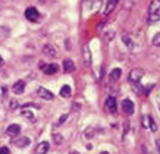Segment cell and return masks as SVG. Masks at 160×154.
Masks as SVG:
<instances>
[{
  "label": "cell",
  "instance_id": "1f68e13d",
  "mask_svg": "<svg viewBox=\"0 0 160 154\" xmlns=\"http://www.w3.org/2000/svg\"><path fill=\"white\" fill-rule=\"evenodd\" d=\"M102 154H109V153H106V151H103V153Z\"/></svg>",
  "mask_w": 160,
  "mask_h": 154
},
{
  "label": "cell",
  "instance_id": "d6a6232c",
  "mask_svg": "<svg viewBox=\"0 0 160 154\" xmlns=\"http://www.w3.org/2000/svg\"><path fill=\"white\" fill-rule=\"evenodd\" d=\"M154 154H157V153H154Z\"/></svg>",
  "mask_w": 160,
  "mask_h": 154
},
{
  "label": "cell",
  "instance_id": "7a4b0ae2",
  "mask_svg": "<svg viewBox=\"0 0 160 154\" xmlns=\"http://www.w3.org/2000/svg\"><path fill=\"white\" fill-rule=\"evenodd\" d=\"M25 18L28 21H31V22H37L40 18L38 10L35 9V7H28V9L25 10Z\"/></svg>",
  "mask_w": 160,
  "mask_h": 154
},
{
  "label": "cell",
  "instance_id": "f546056e",
  "mask_svg": "<svg viewBox=\"0 0 160 154\" xmlns=\"http://www.w3.org/2000/svg\"><path fill=\"white\" fill-rule=\"evenodd\" d=\"M69 154H79V153H78V151H75V150H73V151H69Z\"/></svg>",
  "mask_w": 160,
  "mask_h": 154
},
{
  "label": "cell",
  "instance_id": "30bf717a",
  "mask_svg": "<svg viewBox=\"0 0 160 154\" xmlns=\"http://www.w3.org/2000/svg\"><path fill=\"white\" fill-rule=\"evenodd\" d=\"M12 90H13L15 94H22V92H24V90H25V82L24 81H16L13 84Z\"/></svg>",
  "mask_w": 160,
  "mask_h": 154
},
{
  "label": "cell",
  "instance_id": "e0dca14e",
  "mask_svg": "<svg viewBox=\"0 0 160 154\" xmlns=\"http://www.w3.org/2000/svg\"><path fill=\"white\" fill-rule=\"evenodd\" d=\"M84 62L87 66H90V63H91V54H90V50H88L87 46L84 47Z\"/></svg>",
  "mask_w": 160,
  "mask_h": 154
},
{
  "label": "cell",
  "instance_id": "2e32d148",
  "mask_svg": "<svg viewBox=\"0 0 160 154\" xmlns=\"http://www.w3.org/2000/svg\"><path fill=\"white\" fill-rule=\"evenodd\" d=\"M60 97H65V98H68L69 96H71V87L69 85H63L62 88H60Z\"/></svg>",
  "mask_w": 160,
  "mask_h": 154
},
{
  "label": "cell",
  "instance_id": "44dd1931",
  "mask_svg": "<svg viewBox=\"0 0 160 154\" xmlns=\"http://www.w3.org/2000/svg\"><path fill=\"white\" fill-rule=\"evenodd\" d=\"M160 19V15L159 13H150L148 16V22H156V21Z\"/></svg>",
  "mask_w": 160,
  "mask_h": 154
},
{
  "label": "cell",
  "instance_id": "277c9868",
  "mask_svg": "<svg viewBox=\"0 0 160 154\" xmlns=\"http://www.w3.org/2000/svg\"><path fill=\"white\" fill-rule=\"evenodd\" d=\"M122 110H123V113H126V115H132L134 113V103H132L131 100H123L122 101Z\"/></svg>",
  "mask_w": 160,
  "mask_h": 154
},
{
  "label": "cell",
  "instance_id": "7c38bea8",
  "mask_svg": "<svg viewBox=\"0 0 160 154\" xmlns=\"http://www.w3.org/2000/svg\"><path fill=\"white\" fill-rule=\"evenodd\" d=\"M21 132V126L19 125H10L6 131V134L9 135V137H18Z\"/></svg>",
  "mask_w": 160,
  "mask_h": 154
},
{
  "label": "cell",
  "instance_id": "d4e9b609",
  "mask_svg": "<svg viewBox=\"0 0 160 154\" xmlns=\"http://www.w3.org/2000/svg\"><path fill=\"white\" fill-rule=\"evenodd\" d=\"M148 123H150V128H151V131H154V132H156V128H157V126H156L154 121H151V117H148Z\"/></svg>",
  "mask_w": 160,
  "mask_h": 154
},
{
  "label": "cell",
  "instance_id": "f1b7e54d",
  "mask_svg": "<svg viewBox=\"0 0 160 154\" xmlns=\"http://www.w3.org/2000/svg\"><path fill=\"white\" fill-rule=\"evenodd\" d=\"M3 66V59H2V56H0V67Z\"/></svg>",
  "mask_w": 160,
  "mask_h": 154
},
{
  "label": "cell",
  "instance_id": "7402d4cb",
  "mask_svg": "<svg viewBox=\"0 0 160 154\" xmlns=\"http://www.w3.org/2000/svg\"><path fill=\"white\" fill-rule=\"evenodd\" d=\"M84 135H85L87 138H92V135H94V129H92V128H87L85 132H84Z\"/></svg>",
  "mask_w": 160,
  "mask_h": 154
},
{
  "label": "cell",
  "instance_id": "52a82bcc",
  "mask_svg": "<svg viewBox=\"0 0 160 154\" xmlns=\"http://www.w3.org/2000/svg\"><path fill=\"white\" fill-rule=\"evenodd\" d=\"M43 54H44V56H49V57H56V56H58V52L54 50L53 46L46 44V46L43 47Z\"/></svg>",
  "mask_w": 160,
  "mask_h": 154
},
{
  "label": "cell",
  "instance_id": "ffe728a7",
  "mask_svg": "<svg viewBox=\"0 0 160 154\" xmlns=\"http://www.w3.org/2000/svg\"><path fill=\"white\" fill-rule=\"evenodd\" d=\"M151 43L154 44L156 47H160V32L154 34V37H153V40H151Z\"/></svg>",
  "mask_w": 160,
  "mask_h": 154
},
{
  "label": "cell",
  "instance_id": "6da1fadb",
  "mask_svg": "<svg viewBox=\"0 0 160 154\" xmlns=\"http://www.w3.org/2000/svg\"><path fill=\"white\" fill-rule=\"evenodd\" d=\"M144 69H141V67H135V69H132L131 72H129V77H128V81L131 82V84H137V82H140V79L144 77Z\"/></svg>",
  "mask_w": 160,
  "mask_h": 154
},
{
  "label": "cell",
  "instance_id": "4fadbf2b",
  "mask_svg": "<svg viewBox=\"0 0 160 154\" xmlns=\"http://www.w3.org/2000/svg\"><path fill=\"white\" fill-rule=\"evenodd\" d=\"M63 69H65V72L66 73H71L75 71V65H73L72 60H69V59H66L65 62H63Z\"/></svg>",
  "mask_w": 160,
  "mask_h": 154
},
{
  "label": "cell",
  "instance_id": "9a60e30c",
  "mask_svg": "<svg viewBox=\"0 0 160 154\" xmlns=\"http://www.w3.org/2000/svg\"><path fill=\"white\" fill-rule=\"evenodd\" d=\"M159 7H160V0H154V2H151L150 7H148V12L150 13H157Z\"/></svg>",
  "mask_w": 160,
  "mask_h": 154
},
{
  "label": "cell",
  "instance_id": "5b68a950",
  "mask_svg": "<svg viewBox=\"0 0 160 154\" xmlns=\"http://www.w3.org/2000/svg\"><path fill=\"white\" fill-rule=\"evenodd\" d=\"M41 69L44 71V73H46V75H53V73H58L59 66L56 65V63H50V65H47V66L41 65Z\"/></svg>",
  "mask_w": 160,
  "mask_h": 154
},
{
  "label": "cell",
  "instance_id": "3957f363",
  "mask_svg": "<svg viewBox=\"0 0 160 154\" xmlns=\"http://www.w3.org/2000/svg\"><path fill=\"white\" fill-rule=\"evenodd\" d=\"M37 94H38V97H41V98H44V100H53V92L49 91V90H46L44 87H38L37 88Z\"/></svg>",
  "mask_w": 160,
  "mask_h": 154
},
{
  "label": "cell",
  "instance_id": "4dcf8cb0",
  "mask_svg": "<svg viewBox=\"0 0 160 154\" xmlns=\"http://www.w3.org/2000/svg\"><path fill=\"white\" fill-rule=\"evenodd\" d=\"M157 147H159V150H160V140L157 141Z\"/></svg>",
  "mask_w": 160,
  "mask_h": 154
},
{
  "label": "cell",
  "instance_id": "603a6c76",
  "mask_svg": "<svg viewBox=\"0 0 160 154\" xmlns=\"http://www.w3.org/2000/svg\"><path fill=\"white\" fill-rule=\"evenodd\" d=\"M53 140H54V142H56V144H60V142H62V141H63V138H62V137H60V135L54 134V135H53Z\"/></svg>",
  "mask_w": 160,
  "mask_h": 154
},
{
  "label": "cell",
  "instance_id": "83f0119b",
  "mask_svg": "<svg viewBox=\"0 0 160 154\" xmlns=\"http://www.w3.org/2000/svg\"><path fill=\"white\" fill-rule=\"evenodd\" d=\"M10 107H12V109H16V107H18V101H12V103H10Z\"/></svg>",
  "mask_w": 160,
  "mask_h": 154
},
{
  "label": "cell",
  "instance_id": "5bb4252c",
  "mask_svg": "<svg viewBox=\"0 0 160 154\" xmlns=\"http://www.w3.org/2000/svg\"><path fill=\"white\" fill-rule=\"evenodd\" d=\"M118 2H119V0H109V2H107V5H106V9H104V15L112 13V12H113V9L116 7Z\"/></svg>",
  "mask_w": 160,
  "mask_h": 154
},
{
  "label": "cell",
  "instance_id": "4316f807",
  "mask_svg": "<svg viewBox=\"0 0 160 154\" xmlns=\"http://www.w3.org/2000/svg\"><path fill=\"white\" fill-rule=\"evenodd\" d=\"M66 117H68V116H66V115H63V116H60V117H59V122H58L59 125H60V123H63V122H65V119H66Z\"/></svg>",
  "mask_w": 160,
  "mask_h": 154
},
{
  "label": "cell",
  "instance_id": "8fae6325",
  "mask_svg": "<svg viewBox=\"0 0 160 154\" xmlns=\"http://www.w3.org/2000/svg\"><path fill=\"white\" fill-rule=\"evenodd\" d=\"M13 144L16 145V147H19V148L28 147V144H29V138H27V137H22V138H16V140H13Z\"/></svg>",
  "mask_w": 160,
  "mask_h": 154
},
{
  "label": "cell",
  "instance_id": "cb8c5ba5",
  "mask_svg": "<svg viewBox=\"0 0 160 154\" xmlns=\"http://www.w3.org/2000/svg\"><path fill=\"white\" fill-rule=\"evenodd\" d=\"M115 37V32L113 31H109V32H106V40L107 41H112V38Z\"/></svg>",
  "mask_w": 160,
  "mask_h": 154
},
{
  "label": "cell",
  "instance_id": "d6986e66",
  "mask_svg": "<svg viewBox=\"0 0 160 154\" xmlns=\"http://www.w3.org/2000/svg\"><path fill=\"white\" fill-rule=\"evenodd\" d=\"M22 116H24V117H27L29 122H34V115H32L29 110H27V109H24V110H22Z\"/></svg>",
  "mask_w": 160,
  "mask_h": 154
},
{
  "label": "cell",
  "instance_id": "ac0fdd59",
  "mask_svg": "<svg viewBox=\"0 0 160 154\" xmlns=\"http://www.w3.org/2000/svg\"><path fill=\"white\" fill-rule=\"evenodd\" d=\"M122 41L126 44V47L128 48H134V41H132L128 35H123V37H122Z\"/></svg>",
  "mask_w": 160,
  "mask_h": 154
},
{
  "label": "cell",
  "instance_id": "8992f818",
  "mask_svg": "<svg viewBox=\"0 0 160 154\" xmlns=\"http://www.w3.org/2000/svg\"><path fill=\"white\" fill-rule=\"evenodd\" d=\"M106 109L109 112H112V113H115L116 112V97H113V96H110V97H107V100H106Z\"/></svg>",
  "mask_w": 160,
  "mask_h": 154
},
{
  "label": "cell",
  "instance_id": "9c48e42d",
  "mask_svg": "<svg viewBox=\"0 0 160 154\" xmlns=\"http://www.w3.org/2000/svg\"><path fill=\"white\" fill-rule=\"evenodd\" d=\"M121 75H122V71L119 69V67H115V69H113V71H112V72L109 73V81H110V82H116V81H119Z\"/></svg>",
  "mask_w": 160,
  "mask_h": 154
},
{
  "label": "cell",
  "instance_id": "484cf974",
  "mask_svg": "<svg viewBox=\"0 0 160 154\" xmlns=\"http://www.w3.org/2000/svg\"><path fill=\"white\" fill-rule=\"evenodd\" d=\"M0 154H10V151L8 147H2V148H0Z\"/></svg>",
  "mask_w": 160,
  "mask_h": 154
},
{
  "label": "cell",
  "instance_id": "ba28073f",
  "mask_svg": "<svg viewBox=\"0 0 160 154\" xmlns=\"http://www.w3.org/2000/svg\"><path fill=\"white\" fill-rule=\"evenodd\" d=\"M49 148H50L49 142H47V141H43V142H40V144L37 145L35 154H47L49 153Z\"/></svg>",
  "mask_w": 160,
  "mask_h": 154
}]
</instances>
